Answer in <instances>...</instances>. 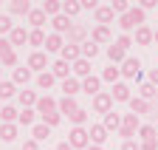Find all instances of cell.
Masks as SVG:
<instances>
[{"label": "cell", "mask_w": 158, "mask_h": 150, "mask_svg": "<svg viewBox=\"0 0 158 150\" xmlns=\"http://www.w3.org/2000/svg\"><path fill=\"white\" fill-rule=\"evenodd\" d=\"M138 26H144V11L138 9V6H130V11H127V14H122V17H118V28H122L124 34L135 31Z\"/></svg>", "instance_id": "obj_1"}, {"label": "cell", "mask_w": 158, "mask_h": 150, "mask_svg": "<svg viewBox=\"0 0 158 150\" xmlns=\"http://www.w3.org/2000/svg\"><path fill=\"white\" fill-rule=\"evenodd\" d=\"M141 127V116H135V114H124L122 116V127H118V136H122L124 142H130L135 136V130Z\"/></svg>", "instance_id": "obj_2"}, {"label": "cell", "mask_w": 158, "mask_h": 150, "mask_svg": "<svg viewBox=\"0 0 158 150\" xmlns=\"http://www.w3.org/2000/svg\"><path fill=\"white\" fill-rule=\"evenodd\" d=\"M26 68H28L31 74H34V71H40V74H43L45 68H51V65H48V54H45V51H31V54H28Z\"/></svg>", "instance_id": "obj_3"}, {"label": "cell", "mask_w": 158, "mask_h": 150, "mask_svg": "<svg viewBox=\"0 0 158 150\" xmlns=\"http://www.w3.org/2000/svg\"><path fill=\"white\" fill-rule=\"evenodd\" d=\"M68 144H71L73 150H76V147H79V150H88V144H90L88 130H85V127H73L71 133H68Z\"/></svg>", "instance_id": "obj_4"}, {"label": "cell", "mask_w": 158, "mask_h": 150, "mask_svg": "<svg viewBox=\"0 0 158 150\" xmlns=\"http://www.w3.org/2000/svg\"><path fill=\"white\" fill-rule=\"evenodd\" d=\"M93 110H96V114H110V110H113V96L107 91H99L93 96Z\"/></svg>", "instance_id": "obj_5"}, {"label": "cell", "mask_w": 158, "mask_h": 150, "mask_svg": "<svg viewBox=\"0 0 158 150\" xmlns=\"http://www.w3.org/2000/svg\"><path fill=\"white\" fill-rule=\"evenodd\" d=\"M130 114H135V116H144V114H152V102H147V99H141V96H130Z\"/></svg>", "instance_id": "obj_6"}, {"label": "cell", "mask_w": 158, "mask_h": 150, "mask_svg": "<svg viewBox=\"0 0 158 150\" xmlns=\"http://www.w3.org/2000/svg\"><path fill=\"white\" fill-rule=\"evenodd\" d=\"M79 57H82V48H79V45H73V43H65V45H62V51H59V60H62V62H68V65H73Z\"/></svg>", "instance_id": "obj_7"}, {"label": "cell", "mask_w": 158, "mask_h": 150, "mask_svg": "<svg viewBox=\"0 0 158 150\" xmlns=\"http://www.w3.org/2000/svg\"><path fill=\"white\" fill-rule=\"evenodd\" d=\"M138 74H141V62H138L135 57H127V60L122 62V77H127V79H138Z\"/></svg>", "instance_id": "obj_8"}, {"label": "cell", "mask_w": 158, "mask_h": 150, "mask_svg": "<svg viewBox=\"0 0 158 150\" xmlns=\"http://www.w3.org/2000/svg\"><path fill=\"white\" fill-rule=\"evenodd\" d=\"M68 43H73V45L88 43V28H85L82 23H73V26H71V31H68Z\"/></svg>", "instance_id": "obj_9"}, {"label": "cell", "mask_w": 158, "mask_h": 150, "mask_svg": "<svg viewBox=\"0 0 158 150\" xmlns=\"http://www.w3.org/2000/svg\"><path fill=\"white\" fill-rule=\"evenodd\" d=\"M51 26H54V34H68L71 26H73V20L65 17V14H56V17H51Z\"/></svg>", "instance_id": "obj_10"}, {"label": "cell", "mask_w": 158, "mask_h": 150, "mask_svg": "<svg viewBox=\"0 0 158 150\" xmlns=\"http://www.w3.org/2000/svg\"><path fill=\"white\" fill-rule=\"evenodd\" d=\"M88 136H90V144H99V147H102L107 142V130H105V125H90Z\"/></svg>", "instance_id": "obj_11"}, {"label": "cell", "mask_w": 158, "mask_h": 150, "mask_svg": "<svg viewBox=\"0 0 158 150\" xmlns=\"http://www.w3.org/2000/svg\"><path fill=\"white\" fill-rule=\"evenodd\" d=\"M34 110H37L40 116H43V114H51V110H56V99H54V96H48V93H45V96H40V99H37Z\"/></svg>", "instance_id": "obj_12"}, {"label": "cell", "mask_w": 158, "mask_h": 150, "mask_svg": "<svg viewBox=\"0 0 158 150\" xmlns=\"http://www.w3.org/2000/svg\"><path fill=\"white\" fill-rule=\"evenodd\" d=\"M65 40H62V34H45V54H54V51H62Z\"/></svg>", "instance_id": "obj_13"}, {"label": "cell", "mask_w": 158, "mask_h": 150, "mask_svg": "<svg viewBox=\"0 0 158 150\" xmlns=\"http://www.w3.org/2000/svg\"><path fill=\"white\" fill-rule=\"evenodd\" d=\"M56 110H59L62 116H71V114H76V110H79V105H76L73 96H62V99L56 102Z\"/></svg>", "instance_id": "obj_14"}, {"label": "cell", "mask_w": 158, "mask_h": 150, "mask_svg": "<svg viewBox=\"0 0 158 150\" xmlns=\"http://www.w3.org/2000/svg\"><path fill=\"white\" fill-rule=\"evenodd\" d=\"M110 96H113V102H130V88L124 82H116L113 91H110Z\"/></svg>", "instance_id": "obj_15"}, {"label": "cell", "mask_w": 158, "mask_h": 150, "mask_svg": "<svg viewBox=\"0 0 158 150\" xmlns=\"http://www.w3.org/2000/svg\"><path fill=\"white\" fill-rule=\"evenodd\" d=\"M107 60H110V65H118V62H124V60H127V51H124V48H118V45L113 43V45H107Z\"/></svg>", "instance_id": "obj_16"}, {"label": "cell", "mask_w": 158, "mask_h": 150, "mask_svg": "<svg viewBox=\"0 0 158 150\" xmlns=\"http://www.w3.org/2000/svg\"><path fill=\"white\" fill-rule=\"evenodd\" d=\"M99 88H102V77H93V74H90L88 79H82V91H85V93H90V96H96Z\"/></svg>", "instance_id": "obj_17"}, {"label": "cell", "mask_w": 158, "mask_h": 150, "mask_svg": "<svg viewBox=\"0 0 158 150\" xmlns=\"http://www.w3.org/2000/svg\"><path fill=\"white\" fill-rule=\"evenodd\" d=\"M9 43H11V45H23V43H28V31H26L23 26H14L11 34H9Z\"/></svg>", "instance_id": "obj_18"}, {"label": "cell", "mask_w": 158, "mask_h": 150, "mask_svg": "<svg viewBox=\"0 0 158 150\" xmlns=\"http://www.w3.org/2000/svg\"><path fill=\"white\" fill-rule=\"evenodd\" d=\"M90 40H93L96 45H102V43H110V28H107V26H96V28L90 31Z\"/></svg>", "instance_id": "obj_19"}, {"label": "cell", "mask_w": 158, "mask_h": 150, "mask_svg": "<svg viewBox=\"0 0 158 150\" xmlns=\"http://www.w3.org/2000/svg\"><path fill=\"white\" fill-rule=\"evenodd\" d=\"M71 71L76 74V77H82V79H88L90 77V60H82V57H79L73 65H71Z\"/></svg>", "instance_id": "obj_20"}, {"label": "cell", "mask_w": 158, "mask_h": 150, "mask_svg": "<svg viewBox=\"0 0 158 150\" xmlns=\"http://www.w3.org/2000/svg\"><path fill=\"white\" fill-rule=\"evenodd\" d=\"M62 91H65V96H76V93L82 91V82L76 77H68V79H62Z\"/></svg>", "instance_id": "obj_21"}, {"label": "cell", "mask_w": 158, "mask_h": 150, "mask_svg": "<svg viewBox=\"0 0 158 150\" xmlns=\"http://www.w3.org/2000/svg\"><path fill=\"white\" fill-rule=\"evenodd\" d=\"M135 43L138 45H150L152 43V28L150 26H138L135 28Z\"/></svg>", "instance_id": "obj_22"}, {"label": "cell", "mask_w": 158, "mask_h": 150, "mask_svg": "<svg viewBox=\"0 0 158 150\" xmlns=\"http://www.w3.org/2000/svg\"><path fill=\"white\" fill-rule=\"evenodd\" d=\"M51 74H54V79H68V74H71V65L62 62V60H56L51 65Z\"/></svg>", "instance_id": "obj_23"}, {"label": "cell", "mask_w": 158, "mask_h": 150, "mask_svg": "<svg viewBox=\"0 0 158 150\" xmlns=\"http://www.w3.org/2000/svg\"><path fill=\"white\" fill-rule=\"evenodd\" d=\"M31 9H34V6L28 3V0H11V3H9V11H11V14H26V17H28Z\"/></svg>", "instance_id": "obj_24"}, {"label": "cell", "mask_w": 158, "mask_h": 150, "mask_svg": "<svg viewBox=\"0 0 158 150\" xmlns=\"http://www.w3.org/2000/svg\"><path fill=\"white\" fill-rule=\"evenodd\" d=\"M105 130H107V133H110V130H118V127H122V116H118L116 114V110H110V114H105Z\"/></svg>", "instance_id": "obj_25"}, {"label": "cell", "mask_w": 158, "mask_h": 150, "mask_svg": "<svg viewBox=\"0 0 158 150\" xmlns=\"http://www.w3.org/2000/svg\"><path fill=\"white\" fill-rule=\"evenodd\" d=\"M28 26L43 28V26H45V11H43V9H31V11H28Z\"/></svg>", "instance_id": "obj_26"}, {"label": "cell", "mask_w": 158, "mask_h": 150, "mask_svg": "<svg viewBox=\"0 0 158 150\" xmlns=\"http://www.w3.org/2000/svg\"><path fill=\"white\" fill-rule=\"evenodd\" d=\"M28 45H34L40 51V45H45V31L43 28H31L28 31Z\"/></svg>", "instance_id": "obj_27"}, {"label": "cell", "mask_w": 158, "mask_h": 150, "mask_svg": "<svg viewBox=\"0 0 158 150\" xmlns=\"http://www.w3.org/2000/svg\"><path fill=\"white\" fill-rule=\"evenodd\" d=\"M17 116H20V110H17V108H11V105L0 108V119H3V125H14Z\"/></svg>", "instance_id": "obj_28"}, {"label": "cell", "mask_w": 158, "mask_h": 150, "mask_svg": "<svg viewBox=\"0 0 158 150\" xmlns=\"http://www.w3.org/2000/svg\"><path fill=\"white\" fill-rule=\"evenodd\" d=\"M79 11H82V3H79V0H65V3H62V14L71 17V20H73Z\"/></svg>", "instance_id": "obj_29"}, {"label": "cell", "mask_w": 158, "mask_h": 150, "mask_svg": "<svg viewBox=\"0 0 158 150\" xmlns=\"http://www.w3.org/2000/svg\"><path fill=\"white\" fill-rule=\"evenodd\" d=\"M48 136H51V127H48V125L40 122V125L31 127V139H34V142H43V139H48Z\"/></svg>", "instance_id": "obj_30"}, {"label": "cell", "mask_w": 158, "mask_h": 150, "mask_svg": "<svg viewBox=\"0 0 158 150\" xmlns=\"http://www.w3.org/2000/svg\"><path fill=\"white\" fill-rule=\"evenodd\" d=\"M110 20H113V9H110V6H99V9H96V23H99V26H107Z\"/></svg>", "instance_id": "obj_31"}, {"label": "cell", "mask_w": 158, "mask_h": 150, "mask_svg": "<svg viewBox=\"0 0 158 150\" xmlns=\"http://www.w3.org/2000/svg\"><path fill=\"white\" fill-rule=\"evenodd\" d=\"M54 74L51 71H43V74H37V88H43V91H48V88H54Z\"/></svg>", "instance_id": "obj_32"}, {"label": "cell", "mask_w": 158, "mask_h": 150, "mask_svg": "<svg viewBox=\"0 0 158 150\" xmlns=\"http://www.w3.org/2000/svg\"><path fill=\"white\" fill-rule=\"evenodd\" d=\"M43 11H45V17H56V14H62V3L59 0H45Z\"/></svg>", "instance_id": "obj_33"}, {"label": "cell", "mask_w": 158, "mask_h": 150, "mask_svg": "<svg viewBox=\"0 0 158 150\" xmlns=\"http://www.w3.org/2000/svg\"><path fill=\"white\" fill-rule=\"evenodd\" d=\"M0 139L3 142H17V125H0Z\"/></svg>", "instance_id": "obj_34"}, {"label": "cell", "mask_w": 158, "mask_h": 150, "mask_svg": "<svg viewBox=\"0 0 158 150\" xmlns=\"http://www.w3.org/2000/svg\"><path fill=\"white\" fill-rule=\"evenodd\" d=\"M79 48H82V60H93V57H96V54H99V45H96L93 40H88V43H82V45H79Z\"/></svg>", "instance_id": "obj_35"}, {"label": "cell", "mask_w": 158, "mask_h": 150, "mask_svg": "<svg viewBox=\"0 0 158 150\" xmlns=\"http://www.w3.org/2000/svg\"><path fill=\"white\" fill-rule=\"evenodd\" d=\"M14 85H26V82H31V71L28 68H14Z\"/></svg>", "instance_id": "obj_36"}, {"label": "cell", "mask_w": 158, "mask_h": 150, "mask_svg": "<svg viewBox=\"0 0 158 150\" xmlns=\"http://www.w3.org/2000/svg\"><path fill=\"white\" fill-rule=\"evenodd\" d=\"M37 99H40V96H37L34 91H20V105H23V108H34Z\"/></svg>", "instance_id": "obj_37"}, {"label": "cell", "mask_w": 158, "mask_h": 150, "mask_svg": "<svg viewBox=\"0 0 158 150\" xmlns=\"http://www.w3.org/2000/svg\"><path fill=\"white\" fill-rule=\"evenodd\" d=\"M34 119H37V110L34 108H23V110H20V116H17L20 125H34Z\"/></svg>", "instance_id": "obj_38"}, {"label": "cell", "mask_w": 158, "mask_h": 150, "mask_svg": "<svg viewBox=\"0 0 158 150\" xmlns=\"http://www.w3.org/2000/svg\"><path fill=\"white\" fill-rule=\"evenodd\" d=\"M14 93H17V85H14V82H6V79L0 82V99H3V102H6V99H11Z\"/></svg>", "instance_id": "obj_39"}, {"label": "cell", "mask_w": 158, "mask_h": 150, "mask_svg": "<svg viewBox=\"0 0 158 150\" xmlns=\"http://www.w3.org/2000/svg\"><path fill=\"white\" fill-rule=\"evenodd\" d=\"M118 77H122V68H116V65H110V68L102 71V79H105V82H113V85H116Z\"/></svg>", "instance_id": "obj_40"}, {"label": "cell", "mask_w": 158, "mask_h": 150, "mask_svg": "<svg viewBox=\"0 0 158 150\" xmlns=\"http://www.w3.org/2000/svg\"><path fill=\"white\" fill-rule=\"evenodd\" d=\"M138 93H141V99H147V102H152V99H155V93H158V88H155L152 82H144L141 88H138Z\"/></svg>", "instance_id": "obj_41"}, {"label": "cell", "mask_w": 158, "mask_h": 150, "mask_svg": "<svg viewBox=\"0 0 158 150\" xmlns=\"http://www.w3.org/2000/svg\"><path fill=\"white\" fill-rule=\"evenodd\" d=\"M59 122H62V114H59V110H51V114H43V125H48V127H56Z\"/></svg>", "instance_id": "obj_42"}, {"label": "cell", "mask_w": 158, "mask_h": 150, "mask_svg": "<svg viewBox=\"0 0 158 150\" xmlns=\"http://www.w3.org/2000/svg\"><path fill=\"white\" fill-rule=\"evenodd\" d=\"M68 119L73 122V127H82V125L88 122V110H85V108H79V110H76V114H71Z\"/></svg>", "instance_id": "obj_43"}, {"label": "cell", "mask_w": 158, "mask_h": 150, "mask_svg": "<svg viewBox=\"0 0 158 150\" xmlns=\"http://www.w3.org/2000/svg\"><path fill=\"white\" fill-rule=\"evenodd\" d=\"M158 133H155V125H141L138 127V139L141 142H147V139H155Z\"/></svg>", "instance_id": "obj_44"}, {"label": "cell", "mask_w": 158, "mask_h": 150, "mask_svg": "<svg viewBox=\"0 0 158 150\" xmlns=\"http://www.w3.org/2000/svg\"><path fill=\"white\" fill-rule=\"evenodd\" d=\"M113 14H118V17H122V14H127L130 11V3H127V0H113Z\"/></svg>", "instance_id": "obj_45"}, {"label": "cell", "mask_w": 158, "mask_h": 150, "mask_svg": "<svg viewBox=\"0 0 158 150\" xmlns=\"http://www.w3.org/2000/svg\"><path fill=\"white\" fill-rule=\"evenodd\" d=\"M14 23H11V17L9 14H0V34H11Z\"/></svg>", "instance_id": "obj_46"}, {"label": "cell", "mask_w": 158, "mask_h": 150, "mask_svg": "<svg viewBox=\"0 0 158 150\" xmlns=\"http://www.w3.org/2000/svg\"><path fill=\"white\" fill-rule=\"evenodd\" d=\"M0 65H9V68L17 65V54H14V48H11L9 54H3V57H0Z\"/></svg>", "instance_id": "obj_47"}, {"label": "cell", "mask_w": 158, "mask_h": 150, "mask_svg": "<svg viewBox=\"0 0 158 150\" xmlns=\"http://www.w3.org/2000/svg\"><path fill=\"white\" fill-rule=\"evenodd\" d=\"M116 45H118V48H124V51H127V48L133 45V37H130V34H122V37H118V40H116Z\"/></svg>", "instance_id": "obj_48"}, {"label": "cell", "mask_w": 158, "mask_h": 150, "mask_svg": "<svg viewBox=\"0 0 158 150\" xmlns=\"http://www.w3.org/2000/svg\"><path fill=\"white\" fill-rule=\"evenodd\" d=\"M11 51V43H9V37H0V57L3 54H9Z\"/></svg>", "instance_id": "obj_49"}, {"label": "cell", "mask_w": 158, "mask_h": 150, "mask_svg": "<svg viewBox=\"0 0 158 150\" xmlns=\"http://www.w3.org/2000/svg\"><path fill=\"white\" fill-rule=\"evenodd\" d=\"M141 150H158V136H155V139H147V142H141Z\"/></svg>", "instance_id": "obj_50"}, {"label": "cell", "mask_w": 158, "mask_h": 150, "mask_svg": "<svg viewBox=\"0 0 158 150\" xmlns=\"http://www.w3.org/2000/svg\"><path fill=\"white\" fill-rule=\"evenodd\" d=\"M158 6V0H141V3H138V9L141 11H150V9H155Z\"/></svg>", "instance_id": "obj_51"}, {"label": "cell", "mask_w": 158, "mask_h": 150, "mask_svg": "<svg viewBox=\"0 0 158 150\" xmlns=\"http://www.w3.org/2000/svg\"><path fill=\"white\" fill-rule=\"evenodd\" d=\"M122 150H141V144L135 139H130V142H122Z\"/></svg>", "instance_id": "obj_52"}, {"label": "cell", "mask_w": 158, "mask_h": 150, "mask_svg": "<svg viewBox=\"0 0 158 150\" xmlns=\"http://www.w3.org/2000/svg\"><path fill=\"white\" fill-rule=\"evenodd\" d=\"M82 9H93V11H96L99 3H96V0H82Z\"/></svg>", "instance_id": "obj_53"}, {"label": "cell", "mask_w": 158, "mask_h": 150, "mask_svg": "<svg viewBox=\"0 0 158 150\" xmlns=\"http://www.w3.org/2000/svg\"><path fill=\"white\" fill-rule=\"evenodd\" d=\"M23 150H40V147H37L34 139H28V142H23Z\"/></svg>", "instance_id": "obj_54"}, {"label": "cell", "mask_w": 158, "mask_h": 150, "mask_svg": "<svg viewBox=\"0 0 158 150\" xmlns=\"http://www.w3.org/2000/svg\"><path fill=\"white\" fill-rule=\"evenodd\" d=\"M150 82L158 88V68H152V71H150Z\"/></svg>", "instance_id": "obj_55"}, {"label": "cell", "mask_w": 158, "mask_h": 150, "mask_svg": "<svg viewBox=\"0 0 158 150\" xmlns=\"http://www.w3.org/2000/svg\"><path fill=\"white\" fill-rule=\"evenodd\" d=\"M56 150H73V147H71L68 142H59V144H56Z\"/></svg>", "instance_id": "obj_56"}, {"label": "cell", "mask_w": 158, "mask_h": 150, "mask_svg": "<svg viewBox=\"0 0 158 150\" xmlns=\"http://www.w3.org/2000/svg\"><path fill=\"white\" fill-rule=\"evenodd\" d=\"M152 43H158V28H152Z\"/></svg>", "instance_id": "obj_57"}, {"label": "cell", "mask_w": 158, "mask_h": 150, "mask_svg": "<svg viewBox=\"0 0 158 150\" xmlns=\"http://www.w3.org/2000/svg\"><path fill=\"white\" fill-rule=\"evenodd\" d=\"M88 150H102V147H99V144H88Z\"/></svg>", "instance_id": "obj_58"}, {"label": "cell", "mask_w": 158, "mask_h": 150, "mask_svg": "<svg viewBox=\"0 0 158 150\" xmlns=\"http://www.w3.org/2000/svg\"><path fill=\"white\" fill-rule=\"evenodd\" d=\"M155 133H158V125H155Z\"/></svg>", "instance_id": "obj_59"}, {"label": "cell", "mask_w": 158, "mask_h": 150, "mask_svg": "<svg viewBox=\"0 0 158 150\" xmlns=\"http://www.w3.org/2000/svg\"><path fill=\"white\" fill-rule=\"evenodd\" d=\"M0 82H3V79H0Z\"/></svg>", "instance_id": "obj_60"}]
</instances>
